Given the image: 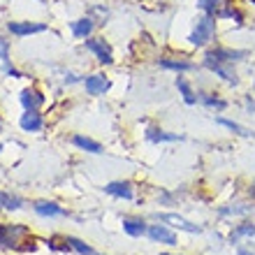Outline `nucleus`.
I'll return each instance as SVG.
<instances>
[{
    "label": "nucleus",
    "instance_id": "nucleus-1",
    "mask_svg": "<svg viewBox=\"0 0 255 255\" xmlns=\"http://www.w3.org/2000/svg\"><path fill=\"white\" fill-rule=\"evenodd\" d=\"M214 33H216V21L211 19V16H204V19L197 21L195 30L190 33V44L202 47V44H207V42L214 37Z\"/></svg>",
    "mask_w": 255,
    "mask_h": 255
},
{
    "label": "nucleus",
    "instance_id": "nucleus-2",
    "mask_svg": "<svg viewBox=\"0 0 255 255\" xmlns=\"http://www.w3.org/2000/svg\"><path fill=\"white\" fill-rule=\"evenodd\" d=\"M28 235V228L23 225H0V246L7 249H19V237Z\"/></svg>",
    "mask_w": 255,
    "mask_h": 255
},
{
    "label": "nucleus",
    "instance_id": "nucleus-3",
    "mask_svg": "<svg viewBox=\"0 0 255 255\" xmlns=\"http://www.w3.org/2000/svg\"><path fill=\"white\" fill-rule=\"evenodd\" d=\"M155 218L162 223H169V225H174V228L183 230V232H190V235H200L202 232L200 225H195V223L186 221V218H181V216H176V214H155Z\"/></svg>",
    "mask_w": 255,
    "mask_h": 255
},
{
    "label": "nucleus",
    "instance_id": "nucleus-4",
    "mask_svg": "<svg viewBox=\"0 0 255 255\" xmlns=\"http://www.w3.org/2000/svg\"><path fill=\"white\" fill-rule=\"evenodd\" d=\"M86 49L88 51H93L95 58H98L100 63H105V65H109V63L114 61V58H112V49H109V44L105 40H100V37H98V40H86Z\"/></svg>",
    "mask_w": 255,
    "mask_h": 255
},
{
    "label": "nucleus",
    "instance_id": "nucleus-5",
    "mask_svg": "<svg viewBox=\"0 0 255 255\" xmlns=\"http://www.w3.org/2000/svg\"><path fill=\"white\" fill-rule=\"evenodd\" d=\"M148 237L153 239V242H160V244H167V246H174L176 244V237L172 230H167L165 225H151V228L146 230Z\"/></svg>",
    "mask_w": 255,
    "mask_h": 255
},
{
    "label": "nucleus",
    "instance_id": "nucleus-6",
    "mask_svg": "<svg viewBox=\"0 0 255 255\" xmlns=\"http://www.w3.org/2000/svg\"><path fill=\"white\" fill-rule=\"evenodd\" d=\"M204 63H207V67L209 70H214L216 74H221L225 81H230V84H237V74L230 70L228 65L223 61H216V58H211V56H204Z\"/></svg>",
    "mask_w": 255,
    "mask_h": 255
},
{
    "label": "nucleus",
    "instance_id": "nucleus-7",
    "mask_svg": "<svg viewBox=\"0 0 255 255\" xmlns=\"http://www.w3.org/2000/svg\"><path fill=\"white\" fill-rule=\"evenodd\" d=\"M21 128L26 130V132H37V130H42V126H44V121H42V116L35 112V109H26V114L21 116Z\"/></svg>",
    "mask_w": 255,
    "mask_h": 255
},
{
    "label": "nucleus",
    "instance_id": "nucleus-8",
    "mask_svg": "<svg viewBox=\"0 0 255 255\" xmlns=\"http://www.w3.org/2000/svg\"><path fill=\"white\" fill-rule=\"evenodd\" d=\"M9 30H12L14 35H33V33H42V30H47V26L44 23H30V21H12L9 23Z\"/></svg>",
    "mask_w": 255,
    "mask_h": 255
},
{
    "label": "nucleus",
    "instance_id": "nucleus-9",
    "mask_svg": "<svg viewBox=\"0 0 255 255\" xmlns=\"http://www.w3.org/2000/svg\"><path fill=\"white\" fill-rule=\"evenodd\" d=\"M84 84H86V91H88L91 95H102V93H105V91L109 88V81L105 79L102 74H93V77H86V81H84Z\"/></svg>",
    "mask_w": 255,
    "mask_h": 255
},
{
    "label": "nucleus",
    "instance_id": "nucleus-10",
    "mask_svg": "<svg viewBox=\"0 0 255 255\" xmlns=\"http://www.w3.org/2000/svg\"><path fill=\"white\" fill-rule=\"evenodd\" d=\"M109 195H116V197H123V200H132V188H130V183L126 181H114V183H107L105 186Z\"/></svg>",
    "mask_w": 255,
    "mask_h": 255
},
{
    "label": "nucleus",
    "instance_id": "nucleus-11",
    "mask_svg": "<svg viewBox=\"0 0 255 255\" xmlns=\"http://www.w3.org/2000/svg\"><path fill=\"white\" fill-rule=\"evenodd\" d=\"M207 56L216 58V61H223V63H232V61H239L246 56V51H230V49H216V51H209Z\"/></svg>",
    "mask_w": 255,
    "mask_h": 255
},
{
    "label": "nucleus",
    "instance_id": "nucleus-12",
    "mask_svg": "<svg viewBox=\"0 0 255 255\" xmlns=\"http://www.w3.org/2000/svg\"><path fill=\"white\" fill-rule=\"evenodd\" d=\"M44 102V98H42L37 91H30V88H26L23 93H21V105L26 109H37Z\"/></svg>",
    "mask_w": 255,
    "mask_h": 255
},
{
    "label": "nucleus",
    "instance_id": "nucleus-13",
    "mask_svg": "<svg viewBox=\"0 0 255 255\" xmlns=\"http://www.w3.org/2000/svg\"><path fill=\"white\" fill-rule=\"evenodd\" d=\"M35 211L40 216H65V209L58 207L56 202H37V204H35Z\"/></svg>",
    "mask_w": 255,
    "mask_h": 255
},
{
    "label": "nucleus",
    "instance_id": "nucleus-14",
    "mask_svg": "<svg viewBox=\"0 0 255 255\" xmlns=\"http://www.w3.org/2000/svg\"><path fill=\"white\" fill-rule=\"evenodd\" d=\"M72 144H74V146H79V148H84V151H88V153H100V151H102V146L98 144V141L88 139V137H81V134H74Z\"/></svg>",
    "mask_w": 255,
    "mask_h": 255
},
{
    "label": "nucleus",
    "instance_id": "nucleus-15",
    "mask_svg": "<svg viewBox=\"0 0 255 255\" xmlns=\"http://www.w3.org/2000/svg\"><path fill=\"white\" fill-rule=\"evenodd\" d=\"M91 30H93V19H79L72 23V33L77 35V37H88L91 35Z\"/></svg>",
    "mask_w": 255,
    "mask_h": 255
},
{
    "label": "nucleus",
    "instance_id": "nucleus-16",
    "mask_svg": "<svg viewBox=\"0 0 255 255\" xmlns=\"http://www.w3.org/2000/svg\"><path fill=\"white\" fill-rule=\"evenodd\" d=\"M146 137L151 141H179V139H183L181 134H169V132H162V130H155V128H148Z\"/></svg>",
    "mask_w": 255,
    "mask_h": 255
},
{
    "label": "nucleus",
    "instance_id": "nucleus-17",
    "mask_svg": "<svg viewBox=\"0 0 255 255\" xmlns=\"http://www.w3.org/2000/svg\"><path fill=\"white\" fill-rule=\"evenodd\" d=\"M123 230H126L130 237H141L144 232H146L144 223H141V221H132V218H126V221H123Z\"/></svg>",
    "mask_w": 255,
    "mask_h": 255
},
{
    "label": "nucleus",
    "instance_id": "nucleus-18",
    "mask_svg": "<svg viewBox=\"0 0 255 255\" xmlns=\"http://www.w3.org/2000/svg\"><path fill=\"white\" fill-rule=\"evenodd\" d=\"M67 246L72 251H77L79 255H100L98 251H93L91 246H86L84 242H79V239H74V237H67Z\"/></svg>",
    "mask_w": 255,
    "mask_h": 255
},
{
    "label": "nucleus",
    "instance_id": "nucleus-19",
    "mask_svg": "<svg viewBox=\"0 0 255 255\" xmlns=\"http://www.w3.org/2000/svg\"><path fill=\"white\" fill-rule=\"evenodd\" d=\"M21 204H23V202H21L16 195L0 193V209H12V211H16V209H21Z\"/></svg>",
    "mask_w": 255,
    "mask_h": 255
},
{
    "label": "nucleus",
    "instance_id": "nucleus-20",
    "mask_svg": "<svg viewBox=\"0 0 255 255\" xmlns=\"http://www.w3.org/2000/svg\"><path fill=\"white\" fill-rule=\"evenodd\" d=\"M176 88L181 91L183 100L188 102V105H195V102H197V98H195V93H193V88L188 86V81H186V79H176Z\"/></svg>",
    "mask_w": 255,
    "mask_h": 255
},
{
    "label": "nucleus",
    "instance_id": "nucleus-21",
    "mask_svg": "<svg viewBox=\"0 0 255 255\" xmlns=\"http://www.w3.org/2000/svg\"><path fill=\"white\" fill-rule=\"evenodd\" d=\"M221 5H225V0H197V7L209 14H218L221 12Z\"/></svg>",
    "mask_w": 255,
    "mask_h": 255
},
{
    "label": "nucleus",
    "instance_id": "nucleus-22",
    "mask_svg": "<svg viewBox=\"0 0 255 255\" xmlns=\"http://www.w3.org/2000/svg\"><path fill=\"white\" fill-rule=\"evenodd\" d=\"M160 67H167V70H179V72H186V70H193V63H188V61H167V58H162V61H160Z\"/></svg>",
    "mask_w": 255,
    "mask_h": 255
},
{
    "label": "nucleus",
    "instance_id": "nucleus-23",
    "mask_svg": "<svg viewBox=\"0 0 255 255\" xmlns=\"http://www.w3.org/2000/svg\"><path fill=\"white\" fill-rule=\"evenodd\" d=\"M255 235V225H251V223H244V225H239V228L230 235V242H237L239 237H253Z\"/></svg>",
    "mask_w": 255,
    "mask_h": 255
},
{
    "label": "nucleus",
    "instance_id": "nucleus-24",
    "mask_svg": "<svg viewBox=\"0 0 255 255\" xmlns=\"http://www.w3.org/2000/svg\"><path fill=\"white\" fill-rule=\"evenodd\" d=\"M218 123H221V126H225V128H230V130H235L237 134H244V137H249V130H244L242 126H237V123H232V121H225V119H218Z\"/></svg>",
    "mask_w": 255,
    "mask_h": 255
},
{
    "label": "nucleus",
    "instance_id": "nucleus-25",
    "mask_svg": "<svg viewBox=\"0 0 255 255\" xmlns=\"http://www.w3.org/2000/svg\"><path fill=\"white\" fill-rule=\"evenodd\" d=\"M204 105H209V107H216V109H225V102H223V100H216V98H204Z\"/></svg>",
    "mask_w": 255,
    "mask_h": 255
},
{
    "label": "nucleus",
    "instance_id": "nucleus-26",
    "mask_svg": "<svg viewBox=\"0 0 255 255\" xmlns=\"http://www.w3.org/2000/svg\"><path fill=\"white\" fill-rule=\"evenodd\" d=\"M7 49H9V44H7V40H0V58H2V61H7Z\"/></svg>",
    "mask_w": 255,
    "mask_h": 255
},
{
    "label": "nucleus",
    "instance_id": "nucleus-27",
    "mask_svg": "<svg viewBox=\"0 0 255 255\" xmlns=\"http://www.w3.org/2000/svg\"><path fill=\"white\" fill-rule=\"evenodd\" d=\"M239 255H253V253H249V251H239Z\"/></svg>",
    "mask_w": 255,
    "mask_h": 255
},
{
    "label": "nucleus",
    "instance_id": "nucleus-28",
    "mask_svg": "<svg viewBox=\"0 0 255 255\" xmlns=\"http://www.w3.org/2000/svg\"><path fill=\"white\" fill-rule=\"evenodd\" d=\"M160 255H169V253H160Z\"/></svg>",
    "mask_w": 255,
    "mask_h": 255
},
{
    "label": "nucleus",
    "instance_id": "nucleus-29",
    "mask_svg": "<svg viewBox=\"0 0 255 255\" xmlns=\"http://www.w3.org/2000/svg\"><path fill=\"white\" fill-rule=\"evenodd\" d=\"M0 151H2V144H0Z\"/></svg>",
    "mask_w": 255,
    "mask_h": 255
}]
</instances>
